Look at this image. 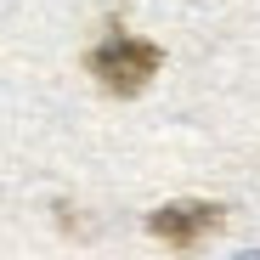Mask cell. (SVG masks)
I'll use <instances>...</instances> for the list:
<instances>
[{
    "instance_id": "cell-1",
    "label": "cell",
    "mask_w": 260,
    "mask_h": 260,
    "mask_svg": "<svg viewBox=\"0 0 260 260\" xmlns=\"http://www.w3.org/2000/svg\"><path fill=\"white\" fill-rule=\"evenodd\" d=\"M164 51L153 46V40H136V34H108L102 46L85 51V74H91L108 96H136L147 91V79L158 74Z\"/></svg>"
},
{
    "instance_id": "cell-2",
    "label": "cell",
    "mask_w": 260,
    "mask_h": 260,
    "mask_svg": "<svg viewBox=\"0 0 260 260\" xmlns=\"http://www.w3.org/2000/svg\"><path fill=\"white\" fill-rule=\"evenodd\" d=\"M226 226V209L221 204H198V198H181V204H164L147 215V232L164 243V249H176V254H192L204 238H215Z\"/></svg>"
},
{
    "instance_id": "cell-3",
    "label": "cell",
    "mask_w": 260,
    "mask_h": 260,
    "mask_svg": "<svg viewBox=\"0 0 260 260\" xmlns=\"http://www.w3.org/2000/svg\"><path fill=\"white\" fill-rule=\"evenodd\" d=\"M238 260H260V254H238Z\"/></svg>"
}]
</instances>
